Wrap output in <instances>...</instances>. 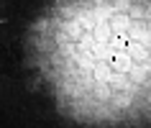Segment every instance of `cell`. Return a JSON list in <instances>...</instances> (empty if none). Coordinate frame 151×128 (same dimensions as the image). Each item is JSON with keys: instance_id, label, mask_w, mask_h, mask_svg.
Masks as SVG:
<instances>
[{"instance_id": "cell-1", "label": "cell", "mask_w": 151, "mask_h": 128, "mask_svg": "<svg viewBox=\"0 0 151 128\" xmlns=\"http://www.w3.org/2000/svg\"><path fill=\"white\" fill-rule=\"evenodd\" d=\"M0 23H8V21H5V18H0Z\"/></svg>"}]
</instances>
